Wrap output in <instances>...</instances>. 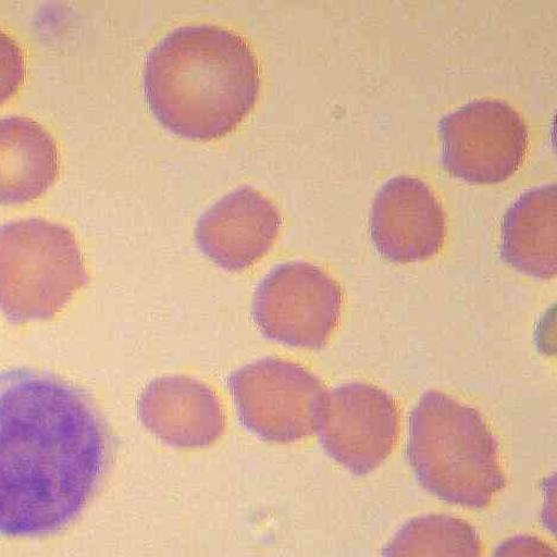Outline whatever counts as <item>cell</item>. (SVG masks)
I'll use <instances>...</instances> for the list:
<instances>
[{
    "mask_svg": "<svg viewBox=\"0 0 557 557\" xmlns=\"http://www.w3.org/2000/svg\"><path fill=\"white\" fill-rule=\"evenodd\" d=\"M113 437L90 394L44 370L0 372V535L61 532L98 493Z\"/></svg>",
    "mask_w": 557,
    "mask_h": 557,
    "instance_id": "obj_1",
    "label": "cell"
},
{
    "mask_svg": "<svg viewBox=\"0 0 557 557\" xmlns=\"http://www.w3.org/2000/svg\"><path fill=\"white\" fill-rule=\"evenodd\" d=\"M260 65L248 40L214 24L178 26L148 53L144 90L169 131L209 141L237 128L257 102Z\"/></svg>",
    "mask_w": 557,
    "mask_h": 557,
    "instance_id": "obj_2",
    "label": "cell"
},
{
    "mask_svg": "<svg viewBox=\"0 0 557 557\" xmlns=\"http://www.w3.org/2000/svg\"><path fill=\"white\" fill-rule=\"evenodd\" d=\"M407 458L421 486L451 505L484 509L506 486L483 416L437 391L426 392L411 414Z\"/></svg>",
    "mask_w": 557,
    "mask_h": 557,
    "instance_id": "obj_3",
    "label": "cell"
},
{
    "mask_svg": "<svg viewBox=\"0 0 557 557\" xmlns=\"http://www.w3.org/2000/svg\"><path fill=\"white\" fill-rule=\"evenodd\" d=\"M87 280L83 250L66 226L30 219L0 227V310L10 322L55 318Z\"/></svg>",
    "mask_w": 557,
    "mask_h": 557,
    "instance_id": "obj_4",
    "label": "cell"
},
{
    "mask_svg": "<svg viewBox=\"0 0 557 557\" xmlns=\"http://www.w3.org/2000/svg\"><path fill=\"white\" fill-rule=\"evenodd\" d=\"M242 424L269 443L290 444L317 432L327 391L301 364L267 358L228 379Z\"/></svg>",
    "mask_w": 557,
    "mask_h": 557,
    "instance_id": "obj_5",
    "label": "cell"
},
{
    "mask_svg": "<svg viewBox=\"0 0 557 557\" xmlns=\"http://www.w3.org/2000/svg\"><path fill=\"white\" fill-rule=\"evenodd\" d=\"M342 306V288L327 271L294 261L277 265L258 284L252 317L271 342L321 349L337 327Z\"/></svg>",
    "mask_w": 557,
    "mask_h": 557,
    "instance_id": "obj_6",
    "label": "cell"
},
{
    "mask_svg": "<svg viewBox=\"0 0 557 557\" xmlns=\"http://www.w3.org/2000/svg\"><path fill=\"white\" fill-rule=\"evenodd\" d=\"M442 164L472 184L505 182L522 165L529 133L521 113L500 99H478L445 115L438 126Z\"/></svg>",
    "mask_w": 557,
    "mask_h": 557,
    "instance_id": "obj_7",
    "label": "cell"
},
{
    "mask_svg": "<svg viewBox=\"0 0 557 557\" xmlns=\"http://www.w3.org/2000/svg\"><path fill=\"white\" fill-rule=\"evenodd\" d=\"M324 451L351 473L373 472L399 437V411L389 394L351 383L327 393L317 429Z\"/></svg>",
    "mask_w": 557,
    "mask_h": 557,
    "instance_id": "obj_8",
    "label": "cell"
},
{
    "mask_svg": "<svg viewBox=\"0 0 557 557\" xmlns=\"http://www.w3.org/2000/svg\"><path fill=\"white\" fill-rule=\"evenodd\" d=\"M371 236L376 250L393 263H414L437 255L445 243L442 202L413 175L388 180L375 196Z\"/></svg>",
    "mask_w": 557,
    "mask_h": 557,
    "instance_id": "obj_9",
    "label": "cell"
},
{
    "mask_svg": "<svg viewBox=\"0 0 557 557\" xmlns=\"http://www.w3.org/2000/svg\"><path fill=\"white\" fill-rule=\"evenodd\" d=\"M281 213L258 189L242 186L215 201L198 220L196 242L214 264L240 273L274 247Z\"/></svg>",
    "mask_w": 557,
    "mask_h": 557,
    "instance_id": "obj_10",
    "label": "cell"
},
{
    "mask_svg": "<svg viewBox=\"0 0 557 557\" xmlns=\"http://www.w3.org/2000/svg\"><path fill=\"white\" fill-rule=\"evenodd\" d=\"M138 412L144 426L173 447H208L219 441L225 430V413L219 396L194 377L156 379L143 392Z\"/></svg>",
    "mask_w": 557,
    "mask_h": 557,
    "instance_id": "obj_11",
    "label": "cell"
},
{
    "mask_svg": "<svg viewBox=\"0 0 557 557\" xmlns=\"http://www.w3.org/2000/svg\"><path fill=\"white\" fill-rule=\"evenodd\" d=\"M59 170L58 145L38 122L20 115L0 119L2 206H20L45 195Z\"/></svg>",
    "mask_w": 557,
    "mask_h": 557,
    "instance_id": "obj_12",
    "label": "cell"
},
{
    "mask_svg": "<svg viewBox=\"0 0 557 557\" xmlns=\"http://www.w3.org/2000/svg\"><path fill=\"white\" fill-rule=\"evenodd\" d=\"M500 258L528 276L557 274V188L542 185L524 193L502 222Z\"/></svg>",
    "mask_w": 557,
    "mask_h": 557,
    "instance_id": "obj_13",
    "label": "cell"
},
{
    "mask_svg": "<svg viewBox=\"0 0 557 557\" xmlns=\"http://www.w3.org/2000/svg\"><path fill=\"white\" fill-rule=\"evenodd\" d=\"M384 557H483L481 536L469 522L426 515L405 523L383 550Z\"/></svg>",
    "mask_w": 557,
    "mask_h": 557,
    "instance_id": "obj_14",
    "label": "cell"
},
{
    "mask_svg": "<svg viewBox=\"0 0 557 557\" xmlns=\"http://www.w3.org/2000/svg\"><path fill=\"white\" fill-rule=\"evenodd\" d=\"M25 78L24 53L8 34L0 32V104L8 101Z\"/></svg>",
    "mask_w": 557,
    "mask_h": 557,
    "instance_id": "obj_15",
    "label": "cell"
},
{
    "mask_svg": "<svg viewBox=\"0 0 557 557\" xmlns=\"http://www.w3.org/2000/svg\"><path fill=\"white\" fill-rule=\"evenodd\" d=\"M493 557H556V552L537 536L516 535L502 542Z\"/></svg>",
    "mask_w": 557,
    "mask_h": 557,
    "instance_id": "obj_16",
    "label": "cell"
}]
</instances>
